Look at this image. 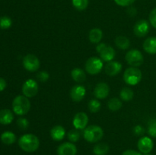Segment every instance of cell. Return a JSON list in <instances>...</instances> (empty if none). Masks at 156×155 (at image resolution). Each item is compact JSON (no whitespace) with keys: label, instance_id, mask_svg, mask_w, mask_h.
I'll list each match as a JSON object with an SVG mask.
<instances>
[{"label":"cell","instance_id":"e0dca14e","mask_svg":"<svg viewBox=\"0 0 156 155\" xmlns=\"http://www.w3.org/2000/svg\"><path fill=\"white\" fill-rule=\"evenodd\" d=\"M50 135L54 141H62L66 136V130L62 126H56L52 128Z\"/></svg>","mask_w":156,"mask_h":155},{"label":"cell","instance_id":"4316f807","mask_svg":"<svg viewBox=\"0 0 156 155\" xmlns=\"http://www.w3.org/2000/svg\"><path fill=\"white\" fill-rule=\"evenodd\" d=\"M73 5L77 10L83 11L88 7V0H72Z\"/></svg>","mask_w":156,"mask_h":155},{"label":"cell","instance_id":"1f68e13d","mask_svg":"<svg viewBox=\"0 0 156 155\" xmlns=\"http://www.w3.org/2000/svg\"><path fill=\"white\" fill-rule=\"evenodd\" d=\"M18 127L22 130H25L29 126V121L26 118H19L17 121Z\"/></svg>","mask_w":156,"mask_h":155},{"label":"cell","instance_id":"4fadbf2b","mask_svg":"<svg viewBox=\"0 0 156 155\" xmlns=\"http://www.w3.org/2000/svg\"><path fill=\"white\" fill-rule=\"evenodd\" d=\"M77 153V147L73 142H65L58 147V155H76Z\"/></svg>","mask_w":156,"mask_h":155},{"label":"cell","instance_id":"74e56055","mask_svg":"<svg viewBox=\"0 0 156 155\" xmlns=\"http://www.w3.org/2000/svg\"><path fill=\"white\" fill-rule=\"evenodd\" d=\"M6 86H7V83H6L5 80L2 78H0V91H4Z\"/></svg>","mask_w":156,"mask_h":155},{"label":"cell","instance_id":"cb8c5ba5","mask_svg":"<svg viewBox=\"0 0 156 155\" xmlns=\"http://www.w3.org/2000/svg\"><path fill=\"white\" fill-rule=\"evenodd\" d=\"M109 151V146L105 143H99L94 147L93 152L95 155H106Z\"/></svg>","mask_w":156,"mask_h":155},{"label":"cell","instance_id":"d590c367","mask_svg":"<svg viewBox=\"0 0 156 155\" xmlns=\"http://www.w3.org/2000/svg\"><path fill=\"white\" fill-rule=\"evenodd\" d=\"M133 132L136 135H142L144 134L145 129L141 126H136L133 129Z\"/></svg>","mask_w":156,"mask_h":155},{"label":"cell","instance_id":"8992f818","mask_svg":"<svg viewBox=\"0 0 156 155\" xmlns=\"http://www.w3.org/2000/svg\"><path fill=\"white\" fill-rule=\"evenodd\" d=\"M96 50L99 53L101 59L104 62H111L115 57V50L112 46L106 43H100L96 47Z\"/></svg>","mask_w":156,"mask_h":155},{"label":"cell","instance_id":"5b68a950","mask_svg":"<svg viewBox=\"0 0 156 155\" xmlns=\"http://www.w3.org/2000/svg\"><path fill=\"white\" fill-rule=\"evenodd\" d=\"M103 65V60L101 59L93 56L86 61L85 70L90 74H97L101 71Z\"/></svg>","mask_w":156,"mask_h":155},{"label":"cell","instance_id":"83f0119b","mask_svg":"<svg viewBox=\"0 0 156 155\" xmlns=\"http://www.w3.org/2000/svg\"><path fill=\"white\" fill-rule=\"evenodd\" d=\"M12 21L9 17L2 16L0 17V29L6 30L12 26Z\"/></svg>","mask_w":156,"mask_h":155},{"label":"cell","instance_id":"30bf717a","mask_svg":"<svg viewBox=\"0 0 156 155\" xmlns=\"http://www.w3.org/2000/svg\"><path fill=\"white\" fill-rule=\"evenodd\" d=\"M137 147H138L140 152H141L142 153H144V154L149 153L152 151V149H153V141L149 137H143V138H141L138 141Z\"/></svg>","mask_w":156,"mask_h":155},{"label":"cell","instance_id":"52a82bcc","mask_svg":"<svg viewBox=\"0 0 156 155\" xmlns=\"http://www.w3.org/2000/svg\"><path fill=\"white\" fill-rule=\"evenodd\" d=\"M126 61L132 67H139L143 63L144 58L141 52L138 50H131L125 56Z\"/></svg>","mask_w":156,"mask_h":155},{"label":"cell","instance_id":"3957f363","mask_svg":"<svg viewBox=\"0 0 156 155\" xmlns=\"http://www.w3.org/2000/svg\"><path fill=\"white\" fill-rule=\"evenodd\" d=\"M83 135L84 138L87 141L95 143L103 138L104 131L100 126L92 125L85 128Z\"/></svg>","mask_w":156,"mask_h":155},{"label":"cell","instance_id":"9c48e42d","mask_svg":"<svg viewBox=\"0 0 156 155\" xmlns=\"http://www.w3.org/2000/svg\"><path fill=\"white\" fill-rule=\"evenodd\" d=\"M22 92L27 97H34L38 92V84L36 81L34 79L26 81L22 86Z\"/></svg>","mask_w":156,"mask_h":155},{"label":"cell","instance_id":"ffe728a7","mask_svg":"<svg viewBox=\"0 0 156 155\" xmlns=\"http://www.w3.org/2000/svg\"><path fill=\"white\" fill-rule=\"evenodd\" d=\"M103 37V31L100 28H93L90 30L88 38L93 43H98Z\"/></svg>","mask_w":156,"mask_h":155},{"label":"cell","instance_id":"8fae6325","mask_svg":"<svg viewBox=\"0 0 156 155\" xmlns=\"http://www.w3.org/2000/svg\"><path fill=\"white\" fill-rule=\"evenodd\" d=\"M150 26L149 23L146 20H140L136 23L134 26V33L138 37H143L146 36L149 31Z\"/></svg>","mask_w":156,"mask_h":155},{"label":"cell","instance_id":"e575fe53","mask_svg":"<svg viewBox=\"0 0 156 155\" xmlns=\"http://www.w3.org/2000/svg\"><path fill=\"white\" fill-rule=\"evenodd\" d=\"M149 21H150V24H152V27L156 28V8H155L150 12V15H149Z\"/></svg>","mask_w":156,"mask_h":155},{"label":"cell","instance_id":"f35d334b","mask_svg":"<svg viewBox=\"0 0 156 155\" xmlns=\"http://www.w3.org/2000/svg\"><path fill=\"white\" fill-rule=\"evenodd\" d=\"M144 155H152V154H150V153H146V154H144Z\"/></svg>","mask_w":156,"mask_h":155},{"label":"cell","instance_id":"f546056e","mask_svg":"<svg viewBox=\"0 0 156 155\" xmlns=\"http://www.w3.org/2000/svg\"><path fill=\"white\" fill-rule=\"evenodd\" d=\"M67 137L71 142H77L80 138V134L77 129H73V130H70L68 132Z\"/></svg>","mask_w":156,"mask_h":155},{"label":"cell","instance_id":"4dcf8cb0","mask_svg":"<svg viewBox=\"0 0 156 155\" xmlns=\"http://www.w3.org/2000/svg\"><path fill=\"white\" fill-rule=\"evenodd\" d=\"M148 133L152 138H156V120H152L149 123L148 128Z\"/></svg>","mask_w":156,"mask_h":155},{"label":"cell","instance_id":"44dd1931","mask_svg":"<svg viewBox=\"0 0 156 155\" xmlns=\"http://www.w3.org/2000/svg\"><path fill=\"white\" fill-rule=\"evenodd\" d=\"M71 76L73 80L78 83H82V82L85 81L86 79V74H85L84 70L79 68H76L72 70Z\"/></svg>","mask_w":156,"mask_h":155},{"label":"cell","instance_id":"7402d4cb","mask_svg":"<svg viewBox=\"0 0 156 155\" xmlns=\"http://www.w3.org/2000/svg\"><path fill=\"white\" fill-rule=\"evenodd\" d=\"M1 140L2 141V143H4L5 144H7V145H10V144H14L16 141V135L12 132H3L1 135Z\"/></svg>","mask_w":156,"mask_h":155},{"label":"cell","instance_id":"5bb4252c","mask_svg":"<svg viewBox=\"0 0 156 155\" xmlns=\"http://www.w3.org/2000/svg\"><path fill=\"white\" fill-rule=\"evenodd\" d=\"M85 94H86V91H85V87L82 85H75L70 91V97L72 100L75 102H79L83 100Z\"/></svg>","mask_w":156,"mask_h":155},{"label":"cell","instance_id":"2e32d148","mask_svg":"<svg viewBox=\"0 0 156 155\" xmlns=\"http://www.w3.org/2000/svg\"><path fill=\"white\" fill-rule=\"evenodd\" d=\"M122 69V65L119 62L111 61L105 65V72L109 76L117 75Z\"/></svg>","mask_w":156,"mask_h":155},{"label":"cell","instance_id":"d6986e66","mask_svg":"<svg viewBox=\"0 0 156 155\" xmlns=\"http://www.w3.org/2000/svg\"><path fill=\"white\" fill-rule=\"evenodd\" d=\"M14 119V115L10 109H4L0 111V123L2 125H9Z\"/></svg>","mask_w":156,"mask_h":155},{"label":"cell","instance_id":"603a6c76","mask_svg":"<svg viewBox=\"0 0 156 155\" xmlns=\"http://www.w3.org/2000/svg\"><path fill=\"white\" fill-rule=\"evenodd\" d=\"M115 43L119 49L127 50L130 46V41L124 36H118L115 39Z\"/></svg>","mask_w":156,"mask_h":155},{"label":"cell","instance_id":"7a4b0ae2","mask_svg":"<svg viewBox=\"0 0 156 155\" xmlns=\"http://www.w3.org/2000/svg\"><path fill=\"white\" fill-rule=\"evenodd\" d=\"M12 109L14 112L18 115L27 114L30 109V103L28 97L24 95L17 96L12 102Z\"/></svg>","mask_w":156,"mask_h":155},{"label":"cell","instance_id":"d6a6232c","mask_svg":"<svg viewBox=\"0 0 156 155\" xmlns=\"http://www.w3.org/2000/svg\"><path fill=\"white\" fill-rule=\"evenodd\" d=\"M37 77V79L40 81L45 82L48 80L50 75H49V74L46 71H40V72L38 73Z\"/></svg>","mask_w":156,"mask_h":155},{"label":"cell","instance_id":"484cf974","mask_svg":"<svg viewBox=\"0 0 156 155\" xmlns=\"http://www.w3.org/2000/svg\"><path fill=\"white\" fill-rule=\"evenodd\" d=\"M122 102L121 100H119L118 98H111V100L108 101V106L111 110L112 111H117L122 107Z\"/></svg>","mask_w":156,"mask_h":155},{"label":"cell","instance_id":"f1b7e54d","mask_svg":"<svg viewBox=\"0 0 156 155\" xmlns=\"http://www.w3.org/2000/svg\"><path fill=\"white\" fill-rule=\"evenodd\" d=\"M101 104L98 100H94V99L91 100L88 103V109L91 112H98L101 109Z\"/></svg>","mask_w":156,"mask_h":155},{"label":"cell","instance_id":"277c9868","mask_svg":"<svg viewBox=\"0 0 156 155\" xmlns=\"http://www.w3.org/2000/svg\"><path fill=\"white\" fill-rule=\"evenodd\" d=\"M143 74L141 71L136 67H129L126 68L123 74V79L127 84L135 86L141 81Z\"/></svg>","mask_w":156,"mask_h":155},{"label":"cell","instance_id":"836d02e7","mask_svg":"<svg viewBox=\"0 0 156 155\" xmlns=\"http://www.w3.org/2000/svg\"><path fill=\"white\" fill-rule=\"evenodd\" d=\"M116 4L123 7L129 6L135 2V0H114Z\"/></svg>","mask_w":156,"mask_h":155},{"label":"cell","instance_id":"9a60e30c","mask_svg":"<svg viewBox=\"0 0 156 155\" xmlns=\"http://www.w3.org/2000/svg\"><path fill=\"white\" fill-rule=\"evenodd\" d=\"M110 92V88L108 84L105 82H100L94 88V94L96 98L105 99L108 96Z\"/></svg>","mask_w":156,"mask_h":155},{"label":"cell","instance_id":"ba28073f","mask_svg":"<svg viewBox=\"0 0 156 155\" xmlns=\"http://www.w3.org/2000/svg\"><path fill=\"white\" fill-rule=\"evenodd\" d=\"M23 65L26 70L34 72L39 69L41 62L36 56L33 54H27L23 59Z\"/></svg>","mask_w":156,"mask_h":155},{"label":"cell","instance_id":"ac0fdd59","mask_svg":"<svg viewBox=\"0 0 156 155\" xmlns=\"http://www.w3.org/2000/svg\"><path fill=\"white\" fill-rule=\"evenodd\" d=\"M143 49L149 54H156V37L151 36L143 43Z\"/></svg>","mask_w":156,"mask_h":155},{"label":"cell","instance_id":"7c38bea8","mask_svg":"<svg viewBox=\"0 0 156 155\" xmlns=\"http://www.w3.org/2000/svg\"><path fill=\"white\" fill-rule=\"evenodd\" d=\"M88 122V117L86 113L83 112H78L73 119V124L76 129H84L86 128Z\"/></svg>","mask_w":156,"mask_h":155},{"label":"cell","instance_id":"8d00e7d4","mask_svg":"<svg viewBox=\"0 0 156 155\" xmlns=\"http://www.w3.org/2000/svg\"><path fill=\"white\" fill-rule=\"evenodd\" d=\"M122 155H143L141 152L136 151L135 150H125Z\"/></svg>","mask_w":156,"mask_h":155},{"label":"cell","instance_id":"6da1fadb","mask_svg":"<svg viewBox=\"0 0 156 155\" xmlns=\"http://www.w3.org/2000/svg\"><path fill=\"white\" fill-rule=\"evenodd\" d=\"M18 144L24 151L31 153L37 150L40 145V141L37 137L33 134H25L19 138Z\"/></svg>","mask_w":156,"mask_h":155},{"label":"cell","instance_id":"d4e9b609","mask_svg":"<svg viewBox=\"0 0 156 155\" xmlns=\"http://www.w3.org/2000/svg\"><path fill=\"white\" fill-rule=\"evenodd\" d=\"M133 91L129 88H123L120 93V98L124 101H129L133 98Z\"/></svg>","mask_w":156,"mask_h":155}]
</instances>
